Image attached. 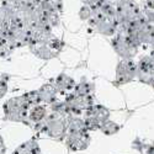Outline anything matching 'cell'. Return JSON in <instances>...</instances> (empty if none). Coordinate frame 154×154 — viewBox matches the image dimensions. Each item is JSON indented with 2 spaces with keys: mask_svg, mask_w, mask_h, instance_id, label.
<instances>
[{
  "mask_svg": "<svg viewBox=\"0 0 154 154\" xmlns=\"http://www.w3.org/2000/svg\"><path fill=\"white\" fill-rule=\"evenodd\" d=\"M54 88L57 89L58 93H69L75 88V82L70 75L66 73H60L57 78L54 79Z\"/></svg>",
  "mask_w": 154,
  "mask_h": 154,
  "instance_id": "obj_8",
  "label": "cell"
},
{
  "mask_svg": "<svg viewBox=\"0 0 154 154\" xmlns=\"http://www.w3.org/2000/svg\"><path fill=\"white\" fill-rule=\"evenodd\" d=\"M120 130H121V126L113 121H110V120L102 122L100 126V131L105 136H113V134L119 133Z\"/></svg>",
  "mask_w": 154,
  "mask_h": 154,
  "instance_id": "obj_16",
  "label": "cell"
},
{
  "mask_svg": "<svg viewBox=\"0 0 154 154\" xmlns=\"http://www.w3.org/2000/svg\"><path fill=\"white\" fill-rule=\"evenodd\" d=\"M14 154H41V149L36 139H30L19 146L14 150Z\"/></svg>",
  "mask_w": 154,
  "mask_h": 154,
  "instance_id": "obj_13",
  "label": "cell"
},
{
  "mask_svg": "<svg viewBox=\"0 0 154 154\" xmlns=\"http://www.w3.org/2000/svg\"><path fill=\"white\" fill-rule=\"evenodd\" d=\"M144 153L146 154H154V144H147Z\"/></svg>",
  "mask_w": 154,
  "mask_h": 154,
  "instance_id": "obj_23",
  "label": "cell"
},
{
  "mask_svg": "<svg viewBox=\"0 0 154 154\" xmlns=\"http://www.w3.org/2000/svg\"><path fill=\"white\" fill-rule=\"evenodd\" d=\"M89 115L94 116L100 123L105 122L107 120H110V110L107 107H105L104 105H99V104H94L90 109H88L86 111H84Z\"/></svg>",
  "mask_w": 154,
  "mask_h": 154,
  "instance_id": "obj_11",
  "label": "cell"
},
{
  "mask_svg": "<svg viewBox=\"0 0 154 154\" xmlns=\"http://www.w3.org/2000/svg\"><path fill=\"white\" fill-rule=\"evenodd\" d=\"M146 146H147V144H144L142 140H139V139H136L134 142L132 143V148H134V149H137V150H139V152H144Z\"/></svg>",
  "mask_w": 154,
  "mask_h": 154,
  "instance_id": "obj_21",
  "label": "cell"
},
{
  "mask_svg": "<svg viewBox=\"0 0 154 154\" xmlns=\"http://www.w3.org/2000/svg\"><path fill=\"white\" fill-rule=\"evenodd\" d=\"M111 45H112L113 51L122 59H132L137 54L138 43L130 36L117 33L112 38Z\"/></svg>",
  "mask_w": 154,
  "mask_h": 154,
  "instance_id": "obj_3",
  "label": "cell"
},
{
  "mask_svg": "<svg viewBox=\"0 0 154 154\" xmlns=\"http://www.w3.org/2000/svg\"><path fill=\"white\" fill-rule=\"evenodd\" d=\"M38 95H40L41 104L43 102V104L51 105V104H53L54 101H57L58 91H57V89L54 88V85L45 84V85L41 86L40 90H38Z\"/></svg>",
  "mask_w": 154,
  "mask_h": 154,
  "instance_id": "obj_9",
  "label": "cell"
},
{
  "mask_svg": "<svg viewBox=\"0 0 154 154\" xmlns=\"http://www.w3.org/2000/svg\"><path fill=\"white\" fill-rule=\"evenodd\" d=\"M23 96L26 97V100L29 101V104H30L31 106H35V105L41 104L40 95H38V90H37V91H30V93H27V94H25Z\"/></svg>",
  "mask_w": 154,
  "mask_h": 154,
  "instance_id": "obj_19",
  "label": "cell"
},
{
  "mask_svg": "<svg viewBox=\"0 0 154 154\" xmlns=\"http://www.w3.org/2000/svg\"><path fill=\"white\" fill-rule=\"evenodd\" d=\"M83 120H84V122H85V126H86L88 132H89V131H97V130H100L101 123H100L94 116H91V115L84 112V119H83Z\"/></svg>",
  "mask_w": 154,
  "mask_h": 154,
  "instance_id": "obj_17",
  "label": "cell"
},
{
  "mask_svg": "<svg viewBox=\"0 0 154 154\" xmlns=\"http://www.w3.org/2000/svg\"><path fill=\"white\" fill-rule=\"evenodd\" d=\"M137 35L140 45H152L154 41V25L147 21L139 27Z\"/></svg>",
  "mask_w": 154,
  "mask_h": 154,
  "instance_id": "obj_10",
  "label": "cell"
},
{
  "mask_svg": "<svg viewBox=\"0 0 154 154\" xmlns=\"http://www.w3.org/2000/svg\"><path fill=\"white\" fill-rule=\"evenodd\" d=\"M51 109H52V111L62 115V116H70V113H69V109L66 104V101H54L53 104H51Z\"/></svg>",
  "mask_w": 154,
  "mask_h": 154,
  "instance_id": "obj_18",
  "label": "cell"
},
{
  "mask_svg": "<svg viewBox=\"0 0 154 154\" xmlns=\"http://www.w3.org/2000/svg\"><path fill=\"white\" fill-rule=\"evenodd\" d=\"M46 116H47L46 106H43V105H41V104L32 106V109H31L30 112H29V119H30L33 123H37V122H40V121H43Z\"/></svg>",
  "mask_w": 154,
  "mask_h": 154,
  "instance_id": "obj_15",
  "label": "cell"
},
{
  "mask_svg": "<svg viewBox=\"0 0 154 154\" xmlns=\"http://www.w3.org/2000/svg\"><path fill=\"white\" fill-rule=\"evenodd\" d=\"M137 76V64L132 59H122L119 62L116 67V76L115 83L121 86L131 83Z\"/></svg>",
  "mask_w": 154,
  "mask_h": 154,
  "instance_id": "obj_4",
  "label": "cell"
},
{
  "mask_svg": "<svg viewBox=\"0 0 154 154\" xmlns=\"http://www.w3.org/2000/svg\"><path fill=\"white\" fill-rule=\"evenodd\" d=\"M150 46H152V51H154V41H153V43Z\"/></svg>",
  "mask_w": 154,
  "mask_h": 154,
  "instance_id": "obj_25",
  "label": "cell"
},
{
  "mask_svg": "<svg viewBox=\"0 0 154 154\" xmlns=\"http://www.w3.org/2000/svg\"><path fill=\"white\" fill-rule=\"evenodd\" d=\"M31 47V51H32V53L38 57V58H41V59H51V58H54L57 57L58 53H56L53 49H51L49 46L47 45L46 40L42 41V42H36V43H32L30 45Z\"/></svg>",
  "mask_w": 154,
  "mask_h": 154,
  "instance_id": "obj_7",
  "label": "cell"
},
{
  "mask_svg": "<svg viewBox=\"0 0 154 154\" xmlns=\"http://www.w3.org/2000/svg\"><path fill=\"white\" fill-rule=\"evenodd\" d=\"M137 78L143 84L154 85V59L150 56L143 57L137 64Z\"/></svg>",
  "mask_w": 154,
  "mask_h": 154,
  "instance_id": "obj_5",
  "label": "cell"
},
{
  "mask_svg": "<svg viewBox=\"0 0 154 154\" xmlns=\"http://www.w3.org/2000/svg\"><path fill=\"white\" fill-rule=\"evenodd\" d=\"M35 130L37 132H42L49 136L51 138L63 139L67 136V127H68V117L52 111L45 117L43 121L35 123Z\"/></svg>",
  "mask_w": 154,
  "mask_h": 154,
  "instance_id": "obj_1",
  "label": "cell"
},
{
  "mask_svg": "<svg viewBox=\"0 0 154 154\" xmlns=\"http://www.w3.org/2000/svg\"><path fill=\"white\" fill-rule=\"evenodd\" d=\"M31 105L23 95L19 97L10 99L4 105L5 116L8 120L16 121V122H26L29 119V109Z\"/></svg>",
  "mask_w": 154,
  "mask_h": 154,
  "instance_id": "obj_2",
  "label": "cell"
},
{
  "mask_svg": "<svg viewBox=\"0 0 154 154\" xmlns=\"http://www.w3.org/2000/svg\"><path fill=\"white\" fill-rule=\"evenodd\" d=\"M147 6L150 10H154V0H147Z\"/></svg>",
  "mask_w": 154,
  "mask_h": 154,
  "instance_id": "obj_24",
  "label": "cell"
},
{
  "mask_svg": "<svg viewBox=\"0 0 154 154\" xmlns=\"http://www.w3.org/2000/svg\"><path fill=\"white\" fill-rule=\"evenodd\" d=\"M91 9H90V6H88V5H85V6H83L82 8V10H80V17L83 19V20H89L90 19V16H91Z\"/></svg>",
  "mask_w": 154,
  "mask_h": 154,
  "instance_id": "obj_20",
  "label": "cell"
},
{
  "mask_svg": "<svg viewBox=\"0 0 154 154\" xmlns=\"http://www.w3.org/2000/svg\"><path fill=\"white\" fill-rule=\"evenodd\" d=\"M83 132H88L84 120L76 116H68L67 133H83Z\"/></svg>",
  "mask_w": 154,
  "mask_h": 154,
  "instance_id": "obj_12",
  "label": "cell"
},
{
  "mask_svg": "<svg viewBox=\"0 0 154 154\" xmlns=\"http://www.w3.org/2000/svg\"><path fill=\"white\" fill-rule=\"evenodd\" d=\"M95 93V84L90 83L85 79H83L79 84H76L73 89V94L79 95V96H86V95H93Z\"/></svg>",
  "mask_w": 154,
  "mask_h": 154,
  "instance_id": "obj_14",
  "label": "cell"
},
{
  "mask_svg": "<svg viewBox=\"0 0 154 154\" xmlns=\"http://www.w3.org/2000/svg\"><path fill=\"white\" fill-rule=\"evenodd\" d=\"M90 144V136L88 132L83 133H67L66 136V146L72 152L85 150Z\"/></svg>",
  "mask_w": 154,
  "mask_h": 154,
  "instance_id": "obj_6",
  "label": "cell"
},
{
  "mask_svg": "<svg viewBox=\"0 0 154 154\" xmlns=\"http://www.w3.org/2000/svg\"><path fill=\"white\" fill-rule=\"evenodd\" d=\"M6 90H8V85H6V83L3 82V80H0V99H2V97L5 95Z\"/></svg>",
  "mask_w": 154,
  "mask_h": 154,
  "instance_id": "obj_22",
  "label": "cell"
}]
</instances>
